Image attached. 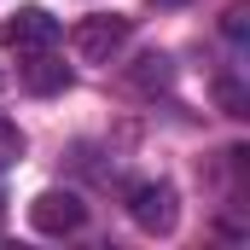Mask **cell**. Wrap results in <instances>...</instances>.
Listing matches in <instances>:
<instances>
[{"instance_id":"1","label":"cell","mask_w":250,"mask_h":250,"mask_svg":"<svg viewBox=\"0 0 250 250\" xmlns=\"http://www.w3.org/2000/svg\"><path fill=\"white\" fill-rule=\"evenodd\" d=\"M128 35H134V18H123V12H93V18H82L70 29V47H76L82 64H111L128 47Z\"/></svg>"},{"instance_id":"2","label":"cell","mask_w":250,"mask_h":250,"mask_svg":"<svg viewBox=\"0 0 250 250\" xmlns=\"http://www.w3.org/2000/svg\"><path fill=\"white\" fill-rule=\"evenodd\" d=\"M0 41H6V53H18V59L53 53V47H59V18H53L47 6H18V12L0 23Z\"/></svg>"},{"instance_id":"3","label":"cell","mask_w":250,"mask_h":250,"mask_svg":"<svg viewBox=\"0 0 250 250\" xmlns=\"http://www.w3.org/2000/svg\"><path fill=\"white\" fill-rule=\"evenodd\" d=\"M128 215H134V227H140V233L169 239V233H175V221H181V198H175L169 181H146V187L128 192Z\"/></svg>"},{"instance_id":"4","label":"cell","mask_w":250,"mask_h":250,"mask_svg":"<svg viewBox=\"0 0 250 250\" xmlns=\"http://www.w3.org/2000/svg\"><path fill=\"white\" fill-rule=\"evenodd\" d=\"M82 221H87V204H82L76 192H59V187H53V192H41V198L29 204V227H35V233L64 239V233H76Z\"/></svg>"},{"instance_id":"5","label":"cell","mask_w":250,"mask_h":250,"mask_svg":"<svg viewBox=\"0 0 250 250\" xmlns=\"http://www.w3.org/2000/svg\"><path fill=\"white\" fill-rule=\"evenodd\" d=\"M169 82H175V59H169V53H157V47H151V53H140V59L128 64V87H134V93H163Z\"/></svg>"},{"instance_id":"6","label":"cell","mask_w":250,"mask_h":250,"mask_svg":"<svg viewBox=\"0 0 250 250\" xmlns=\"http://www.w3.org/2000/svg\"><path fill=\"white\" fill-rule=\"evenodd\" d=\"M23 87H29V93H41V99H53V93L70 87V70H64L53 53H35V59H23Z\"/></svg>"},{"instance_id":"7","label":"cell","mask_w":250,"mask_h":250,"mask_svg":"<svg viewBox=\"0 0 250 250\" xmlns=\"http://www.w3.org/2000/svg\"><path fill=\"white\" fill-rule=\"evenodd\" d=\"M23 146H29V140H23V128L0 117V169H12V163H23Z\"/></svg>"},{"instance_id":"8","label":"cell","mask_w":250,"mask_h":250,"mask_svg":"<svg viewBox=\"0 0 250 250\" xmlns=\"http://www.w3.org/2000/svg\"><path fill=\"white\" fill-rule=\"evenodd\" d=\"M215 99H221V111H227V117H250V99H245V87H239V82H227V76H221V82H215Z\"/></svg>"},{"instance_id":"9","label":"cell","mask_w":250,"mask_h":250,"mask_svg":"<svg viewBox=\"0 0 250 250\" xmlns=\"http://www.w3.org/2000/svg\"><path fill=\"white\" fill-rule=\"evenodd\" d=\"M221 35H227V41H245L250 35V6L245 0H233V6L221 12Z\"/></svg>"},{"instance_id":"10","label":"cell","mask_w":250,"mask_h":250,"mask_svg":"<svg viewBox=\"0 0 250 250\" xmlns=\"http://www.w3.org/2000/svg\"><path fill=\"white\" fill-rule=\"evenodd\" d=\"M151 6H187V0H151Z\"/></svg>"},{"instance_id":"11","label":"cell","mask_w":250,"mask_h":250,"mask_svg":"<svg viewBox=\"0 0 250 250\" xmlns=\"http://www.w3.org/2000/svg\"><path fill=\"white\" fill-rule=\"evenodd\" d=\"M0 209H6V198H0Z\"/></svg>"}]
</instances>
